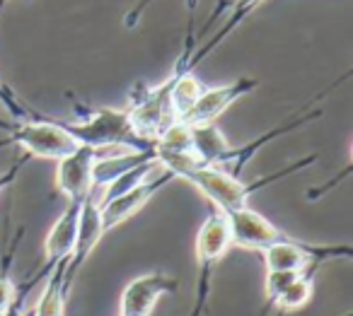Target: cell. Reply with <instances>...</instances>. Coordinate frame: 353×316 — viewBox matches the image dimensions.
<instances>
[{
  "label": "cell",
  "mask_w": 353,
  "mask_h": 316,
  "mask_svg": "<svg viewBox=\"0 0 353 316\" xmlns=\"http://www.w3.org/2000/svg\"><path fill=\"white\" fill-rule=\"evenodd\" d=\"M44 280V273H34V275H30L25 282H20L15 290V295H12L10 304L6 306V311L0 316H30V309H27V295H30V290L37 285V282Z\"/></svg>",
  "instance_id": "obj_17"
},
{
  "label": "cell",
  "mask_w": 353,
  "mask_h": 316,
  "mask_svg": "<svg viewBox=\"0 0 353 316\" xmlns=\"http://www.w3.org/2000/svg\"><path fill=\"white\" fill-rule=\"evenodd\" d=\"M261 3H264V0H235V3L228 8V17H225V22L221 25V30H218L216 34H213L203 46H196V49H194V54L189 56L187 68L189 70H196V65L201 63V61H206L208 56H211L213 51H216L218 46H221L223 41H225L228 36H230L232 32H235L237 27H240L242 22L247 20V17H250L252 12H254L256 8L261 6Z\"/></svg>",
  "instance_id": "obj_12"
},
{
  "label": "cell",
  "mask_w": 353,
  "mask_h": 316,
  "mask_svg": "<svg viewBox=\"0 0 353 316\" xmlns=\"http://www.w3.org/2000/svg\"><path fill=\"white\" fill-rule=\"evenodd\" d=\"M22 239H25V227H17L10 244L3 246V251H0V314L6 311V306L10 304L12 295H15V290H17L15 280H12V266H15Z\"/></svg>",
  "instance_id": "obj_15"
},
{
  "label": "cell",
  "mask_w": 353,
  "mask_h": 316,
  "mask_svg": "<svg viewBox=\"0 0 353 316\" xmlns=\"http://www.w3.org/2000/svg\"><path fill=\"white\" fill-rule=\"evenodd\" d=\"M27 162H30V157H27V155H22V157H17V160L12 162V165L8 167V169H3V171H0V196L6 193V191L10 189L12 184H15V179H17V176H20L22 167H25Z\"/></svg>",
  "instance_id": "obj_18"
},
{
  "label": "cell",
  "mask_w": 353,
  "mask_h": 316,
  "mask_svg": "<svg viewBox=\"0 0 353 316\" xmlns=\"http://www.w3.org/2000/svg\"><path fill=\"white\" fill-rule=\"evenodd\" d=\"M232 249V234L230 224H228L225 213L218 208L208 210L206 220L199 227L196 234V263H199V280H196V299H194L192 316H201L211 299V285H213V273H216L218 263L225 258V253Z\"/></svg>",
  "instance_id": "obj_4"
},
{
  "label": "cell",
  "mask_w": 353,
  "mask_h": 316,
  "mask_svg": "<svg viewBox=\"0 0 353 316\" xmlns=\"http://www.w3.org/2000/svg\"><path fill=\"white\" fill-rule=\"evenodd\" d=\"M225 218H228V224H230L232 246L247 249V251L261 253L266 246H271V244L293 239V234L276 227L269 218H264L261 213L252 210L250 205L240 210H232V213H225Z\"/></svg>",
  "instance_id": "obj_8"
},
{
  "label": "cell",
  "mask_w": 353,
  "mask_h": 316,
  "mask_svg": "<svg viewBox=\"0 0 353 316\" xmlns=\"http://www.w3.org/2000/svg\"><path fill=\"white\" fill-rule=\"evenodd\" d=\"M65 263L61 261L46 273L44 290H41L39 299H37L34 309H30V316H65V302H68L70 287L65 285L63 273H65Z\"/></svg>",
  "instance_id": "obj_13"
},
{
  "label": "cell",
  "mask_w": 353,
  "mask_h": 316,
  "mask_svg": "<svg viewBox=\"0 0 353 316\" xmlns=\"http://www.w3.org/2000/svg\"><path fill=\"white\" fill-rule=\"evenodd\" d=\"M102 237H104V229H102V215H99V200H97V193L90 191V196L83 203V210H80L75 249H73V253H70L68 263H65L63 280L68 287H73L80 268L85 266V261L90 258V253L97 249V244L102 242Z\"/></svg>",
  "instance_id": "obj_9"
},
{
  "label": "cell",
  "mask_w": 353,
  "mask_h": 316,
  "mask_svg": "<svg viewBox=\"0 0 353 316\" xmlns=\"http://www.w3.org/2000/svg\"><path fill=\"white\" fill-rule=\"evenodd\" d=\"M8 3H10V0H0V12H3V8H6Z\"/></svg>",
  "instance_id": "obj_21"
},
{
  "label": "cell",
  "mask_w": 353,
  "mask_h": 316,
  "mask_svg": "<svg viewBox=\"0 0 353 316\" xmlns=\"http://www.w3.org/2000/svg\"><path fill=\"white\" fill-rule=\"evenodd\" d=\"M83 203L85 200H65L63 213L51 224L49 234H46V239H44V268H41L44 277L56 263L68 261L70 253H73L75 239H78V222H80Z\"/></svg>",
  "instance_id": "obj_11"
},
{
  "label": "cell",
  "mask_w": 353,
  "mask_h": 316,
  "mask_svg": "<svg viewBox=\"0 0 353 316\" xmlns=\"http://www.w3.org/2000/svg\"><path fill=\"white\" fill-rule=\"evenodd\" d=\"M343 316H351V314H343Z\"/></svg>",
  "instance_id": "obj_22"
},
{
  "label": "cell",
  "mask_w": 353,
  "mask_h": 316,
  "mask_svg": "<svg viewBox=\"0 0 353 316\" xmlns=\"http://www.w3.org/2000/svg\"><path fill=\"white\" fill-rule=\"evenodd\" d=\"M10 123H12V118H10V121H8V118H0V131L6 133L8 128H10Z\"/></svg>",
  "instance_id": "obj_20"
},
{
  "label": "cell",
  "mask_w": 353,
  "mask_h": 316,
  "mask_svg": "<svg viewBox=\"0 0 353 316\" xmlns=\"http://www.w3.org/2000/svg\"><path fill=\"white\" fill-rule=\"evenodd\" d=\"M259 87V80L254 78H237L228 85H216V87H203L194 107L184 114L182 123L187 126H203V123H218V118L237 104L242 97L252 94Z\"/></svg>",
  "instance_id": "obj_7"
},
{
  "label": "cell",
  "mask_w": 353,
  "mask_h": 316,
  "mask_svg": "<svg viewBox=\"0 0 353 316\" xmlns=\"http://www.w3.org/2000/svg\"><path fill=\"white\" fill-rule=\"evenodd\" d=\"M152 0H136V6L131 8V10L123 15V20H121V25L126 27V30H136L138 25H141V17H143V12L148 10V6H150Z\"/></svg>",
  "instance_id": "obj_19"
},
{
  "label": "cell",
  "mask_w": 353,
  "mask_h": 316,
  "mask_svg": "<svg viewBox=\"0 0 353 316\" xmlns=\"http://www.w3.org/2000/svg\"><path fill=\"white\" fill-rule=\"evenodd\" d=\"M314 273L317 271H307V273H300L288 287L279 295L274 304V316H288L293 311L303 309L314 295Z\"/></svg>",
  "instance_id": "obj_14"
},
{
  "label": "cell",
  "mask_w": 353,
  "mask_h": 316,
  "mask_svg": "<svg viewBox=\"0 0 353 316\" xmlns=\"http://www.w3.org/2000/svg\"><path fill=\"white\" fill-rule=\"evenodd\" d=\"M3 145H17L27 157L59 162L78 150L80 143L61 126V118L41 114L39 118L30 121H12L6 138H0V147Z\"/></svg>",
  "instance_id": "obj_3"
},
{
  "label": "cell",
  "mask_w": 353,
  "mask_h": 316,
  "mask_svg": "<svg viewBox=\"0 0 353 316\" xmlns=\"http://www.w3.org/2000/svg\"><path fill=\"white\" fill-rule=\"evenodd\" d=\"M0 107L10 114L12 121H30V118H39L41 114L37 109H32L27 102H22L20 94L0 78Z\"/></svg>",
  "instance_id": "obj_16"
},
{
  "label": "cell",
  "mask_w": 353,
  "mask_h": 316,
  "mask_svg": "<svg viewBox=\"0 0 353 316\" xmlns=\"http://www.w3.org/2000/svg\"><path fill=\"white\" fill-rule=\"evenodd\" d=\"M179 290V280L170 273L150 271L133 277L119 297V316H150L155 304Z\"/></svg>",
  "instance_id": "obj_6"
},
{
  "label": "cell",
  "mask_w": 353,
  "mask_h": 316,
  "mask_svg": "<svg viewBox=\"0 0 353 316\" xmlns=\"http://www.w3.org/2000/svg\"><path fill=\"white\" fill-rule=\"evenodd\" d=\"M174 179L176 176L172 174L170 169L160 167V174L157 176H148V179H143L141 184L133 186V189H128V191H123V193L114 196V198L104 200V203L99 205L104 234L112 232V229H117L119 224L128 222L133 215L141 213V210L145 208V205L150 203V200L155 198V196L160 193L167 184H172Z\"/></svg>",
  "instance_id": "obj_5"
},
{
  "label": "cell",
  "mask_w": 353,
  "mask_h": 316,
  "mask_svg": "<svg viewBox=\"0 0 353 316\" xmlns=\"http://www.w3.org/2000/svg\"><path fill=\"white\" fill-rule=\"evenodd\" d=\"M61 126L80 143V145L97 147V150H138L150 152L155 150V143H148L133 131L131 118L126 107H97V109H80L78 121H63Z\"/></svg>",
  "instance_id": "obj_2"
},
{
  "label": "cell",
  "mask_w": 353,
  "mask_h": 316,
  "mask_svg": "<svg viewBox=\"0 0 353 316\" xmlns=\"http://www.w3.org/2000/svg\"><path fill=\"white\" fill-rule=\"evenodd\" d=\"M155 160L160 162V167L170 169L176 179H184L194 186V189L201 191V196L218 208L221 213H232V210H240L250 205V198L254 193H259L261 189L271 184H279V181L288 179L290 174H298V171L307 169L310 165L317 162V155H305L300 160L285 165L283 169L271 171L266 176H259L254 181H242V176H232L223 169L216 167L199 165L194 160V155H184V152H157Z\"/></svg>",
  "instance_id": "obj_1"
},
{
  "label": "cell",
  "mask_w": 353,
  "mask_h": 316,
  "mask_svg": "<svg viewBox=\"0 0 353 316\" xmlns=\"http://www.w3.org/2000/svg\"><path fill=\"white\" fill-rule=\"evenodd\" d=\"M99 150L90 145H80L68 157L56 162V189L65 196V200H85L92 191V167Z\"/></svg>",
  "instance_id": "obj_10"
}]
</instances>
